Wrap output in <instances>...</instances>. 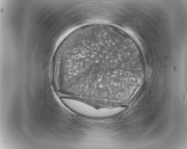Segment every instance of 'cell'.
I'll use <instances>...</instances> for the list:
<instances>
[{"label":"cell","instance_id":"obj_1","mask_svg":"<svg viewBox=\"0 0 187 149\" xmlns=\"http://www.w3.org/2000/svg\"><path fill=\"white\" fill-rule=\"evenodd\" d=\"M115 41L109 35L98 32L74 36L66 46L62 60L67 83L78 88L86 82L102 86L114 78Z\"/></svg>","mask_w":187,"mask_h":149}]
</instances>
